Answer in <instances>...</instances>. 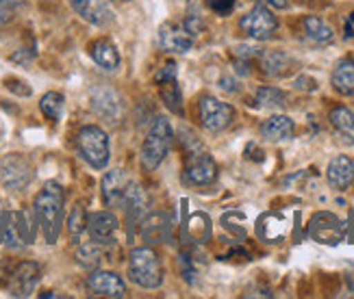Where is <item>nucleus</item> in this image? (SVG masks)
<instances>
[{"instance_id": "1", "label": "nucleus", "mask_w": 354, "mask_h": 299, "mask_svg": "<svg viewBox=\"0 0 354 299\" xmlns=\"http://www.w3.org/2000/svg\"><path fill=\"white\" fill-rule=\"evenodd\" d=\"M64 189L59 182L48 180L44 189L37 193L33 211L37 217V224L44 232L46 243H57L61 226H64Z\"/></svg>"}, {"instance_id": "2", "label": "nucleus", "mask_w": 354, "mask_h": 299, "mask_svg": "<svg viewBox=\"0 0 354 299\" xmlns=\"http://www.w3.org/2000/svg\"><path fill=\"white\" fill-rule=\"evenodd\" d=\"M172 139L174 137H172L170 122L161 115L155 117V122H152L150 131H148L144 144H142V154H140L142 167L146 171H155L163 163V159L172 148Z\"/></svg>"}, {"instance_id": "3", "label": "nucleus", "mask_w": 354, "mask_h": 299, "mask_svg": "<svg viewBox=\"0 0 354 299\" xmlns=\"http://www.w3.org/2000/svg\"><path fill=\"white\" fill-rule=\"evenodd\" d=\"M129 278L142 289H159L163 284V264L152 247H135L129 256Z\"/></svg>"}, {"instance_id": "4", "label": "nucleus", "mask_w": 354, "mask_h": 299, "mask_svg": "<svg viewBox=\"0 0 354 299\" xmlns=\"http://www.w3.org/2000/svg\"><path fill=\"white\" fill-rule=\"evenodd\" d=\"M76 148L83 156V161L94 167V169H104L109 165L111 159V148H109V135H106L100 126H83L76 135Z\"/></svg>"}, {"instance_id": "5", "label": "nucleus", "mask_w": 354, "mask_h": 299, "mask_svg": "<svg viewBox=\"0 0 354 299\" xmlns=\"http://www.w3.org/2000/svg\"><path fill=\"white\" fill-rule=\"evenodd\" d=\"M218 178V163L213 161V156L207 154L203 148L187 152L185 159V169H183V182L189 186H207L215 182Z\"/></svg>"}, {"instance_id": "6", "label": "nucleus", "mask_w": 354, "mask_h": 299, "mask_svg": "<svg viewBox=\"0 0 354 299\" xmlns=\"http://www.w3.org/2000/svg\"><path fill=\"white\" fill-rule=\"evenodd\" d=\"M33 180V165L22 154H7L0 159V182L9 191H22Z\"/></svg>"}, {"instance_id": "7", "label": "nucleus", "mask_w": 354, "mask_h": 299, "mask_svg": "<svg viewBox=\"0 0 354 299\" xmlns=\"http://www.w3.org/2000/svg\"><path fill=\"white\" fill-rule=\"evenodd\" d=\"M198 115L200 122L207 131L211 133H222L226 131L235 119V108L228 102H222L213 96H203L198 100Z\"/></svg>"}, {"instance_id": "8", "label": "nucleus", "mask_w": 354, "mask_h": 299, "mask_svg": "<svg viewBox=\"0 0 354 299\" xmlns=\"http://www.w3.org/2000/svg\"><path fill=\"white\" fill-rule=\"evenodd\" d=\"M239 28L250 39L266 41L276 33V28H279V20H276V15L266 5H257L254 9H250L239 20Z\"/></svg>"}, {"instance_id": "9", "label": "nucleus", "mask_w": 354, "mask_h": 299, "mask_svg": "<svg viewBox=\"0 0 354 299\" xmlns=\"http://www.w3.org/2000/svg\"><path fill=\"white\" fill-rule=\"evenodd\" d=\"M87 291L91 295H98V297H109V299H122L127 295V284L118 273L113 271H100L94 269L87 276Z\"/></svg>"}, {"instance_id": "10", "label": "nucleus", "mask_w": 354, "mask_h": 299, "mask_svg": "<svg viewBox=\"0 0 354 299\" xmlns=\"http://www.w3.org/2000/svg\"><path fill=\"white\" fill-rule=\"evenodd\" d=\"M194 35L183 22H167L159 30V46L165 52H189L194 48Z\"/></svg>"}, {"instance_id": "11", "label": "nucleus", "mask_w": 354, "mask_h": 299, "mask_svg": "<svg viewBox=\"0 0 354 299\" xmlns=\"http://www.w3.org/2000/svg\"><path fill=\"white\" fill-rule=\"evenodd\" d=\"M39 264L33 260L20 262L9 276V289L15 297H28L30 293L35 291L37 282H39Z\"/></svg>"}, {"instance_id": "12", "label": "nucleus", "mask_w": 354, "mask_h": 299, "mask_svg": "<svg viewBox=\"0 0 354 299\" xmlns=\"http://www.w3.org/2000/svg\"><path fill=\"white\" fill-rule=\"evenodd\" d=\"M131 180L127 176L124 169H111L106 171L102 176V182H100V193H102V202L104 206H120L122 204V197H124L127 189H129Z\"/></svg>"}, {"instance_id": "13", "label": "nucleus", "mask_w": 354, "mask_h": 299, "mask_svg": "<svg viewBox=\"0 0 354 299\" xmlns=\"http://www.w3.org/2000/svg\"><path fill=\"white\" fill-rule=\"evenodd\" d=\"M76 15L94 26H104L111 22V9L106 0H68Z\"/></svg>"}, {"instance_id": "14", "label": "nucleus", "mask_w": 354, "mask_h": 299, "mask_svg": "<svg viewBox=\"0 0 354 299\" xmlns=\"http://www.w3.org/2000/svg\"><path fill=\"white\" fill-rule=\"evenodd\" d=\"M115 230H118V217L111 211H98L87 217V232L91 241H98L100 245L111 243Z\"/></svg>"}, {"instance_id": "15", "label": "nucleus", "mask_w": 354, "mask_h": 299, "mask_svg": "<svg viewBox=\"0 0 354 299\" xmlns=\"http://www.w3.org/2000/svg\"><path fill=\"white\" fill-rule=\"evenodd\" d=\"M326 180L335 189H348L354 182V161L346 154L335 156L326 167Z\"/></svg>"}, {"instance_id": "16", "label": "nucleus", "mask_w": 354, "mask_h": 299, "mask_svg": "<svg viewBox=\"0 0 354 299\" xmlns=\"http://www.w3.org/2000/svg\"><path fill=\"white\" fill-rule=\"evenodd\" d=\"M330 85L342 96H354V59H342L330 74Z\"/></svg>"}, {"instance_id": "17", "label": "nucleus", "mask_w": 354, "mask_h": 299, "mask_svg": "<svg viewBox=\"0 0 354 299\" xmlns=\"http://www.w3.org/2000/svg\"><path fill=\"white\" fill-rule=\"evenodd\" d=\"M142 237L150 243H161L167 239V232H170V222L163 213H152V215H144L142 217Z\"/></svg>"}, {"instance_id": "18", "label": "nucleus", "mask_w": 354, "mask_h": 299, "mask_svg": "<svg viewBox=\"0 0 354 299\" xmlns=\"http://www.w3.org/2000/svg\"><path fill=\"white\" fill-rule=\"evenodd\" d=\"M294 131H296L294 119L287 115H272L270 119L261 124V135L268 141H285L294 135Z\"/></svg>"}, {"instance_id": "19", "label": "nucleus", "mask_w": 354, "mask_h": 299, "mask_svg": "<svg viewBox=\"0 0 354 299\" xmlns=\"http://www.w3.org/2000/svg\"><path fill=\"white\" fill-rule=\"evenodd\" d=\"M330 126L335 128V133L339 135V139L348 146H354V113L346 106H335L330 115Z\"/></svg>"}, {"instance_id": "20", "label": "nucleus", "mask_w": 354, "mask_h": 299, "mask_svg": "<svg viewBox=\"0 0 354 299\" xmlns=\"http://www.w3.org/2000/svg\"><path fill=\"white\" fill-rule=\"evenodd\" d=\"M89 55L104 70H115L120 66V52L109 39H98V41L91 44Z\"/></svg>"}, {"instance_id": "21", "label": "nucleus", "mask_w": 354, "mask_h": 299, "mask_svg": "<svg viewBox=\"0 0 354 299\" xmlns=\"http://www.w3.org/2000/svg\"><path fill=\"white\" fill-rule=\"evenodd\" d=\"M302 30H304V37L313 41V44H330L335 33L333 28L322 20L317 18V15H306V18L302 20Z\"/></svg>"}, {"instance_id": "22", "label": "nucleus", "mask_w": 354, "mask_h": 299, "mask_svg": "<svg viewBox=\"0 0 354 299\" xmlns=\"http://www.w3.org/2000/svg\"><path fill=\"white\" fill-rule=\"evenodd\" d=\"M259 59H261V68H263L268 76H285L291 66V59L279 50L259 52Z\"/></svg>"}, {"instance_id": "23", "label": "nucleus", "mask_w": 354, "mask_h": 299, "mask_svg": "<svg viewBox=\"0 0 354 299\" xmlns=\"http://www.w3.org/2000/svg\"><path fill=\"white\" fill-rule=\"evenodd\" d=\"M100 260H102V249H100V243L98 241H89V243H83L79 249H76V262L85 269L94 271L100 267Z\"/></svg>"}, {"instance_id": "24", "label": "nucleus", "mask_w": 354, "mask_h": 299, "mask_svg": "<svg viewBox=\"0 0 354 299\" xmlns=\"http://www.w3.org/2000/svg\"><path fill=\"white\" fill-rule=\"evenodd\" d=\"M161 100L163 104L167 106V111H172L174 115H183V93H180V87L174 81H167V83H161Z\"/></svg>"}, {"instance_id": "25", "label": "nucleus", "mask_w": 354, "mask_h": 299, "mask_svg": "<svg viewBox=\"0 0 354 299\" xmlns=\"http://www.w3.org/2000/svg\"><path fill=\"white\" fill-rule=\"evenodd\" d=\"M64 106H66V98L61 96L59 91H48V93H44L41 100H39V108H41V113L53 119V122H59L61 115H64Z\"/></svg>"}, {"instance_id": "26", "label": "nucleus", "mask_w": 354, "mask_h": 299, "mask_svg": "<svg viewBox=\"0 0 354 299\" xmlns=\"http://www.w3.org/2000/svg\"><path fill=\"white\" fill-rule=\"evenodd\" d=\"M257 104L263 108H283L287 104V93L279 87H261L257 89Z\"/></svg>"}, {"instance_id": "27", "label": "nucleus", "mask_w": 354, "mask_h": 299, "mask_svg": "<svg viewBox=\"0 0 354 299\" xmlns=\"http://www.w3.org/2000/svg\"><path fill=\"white\" fill-rule=\"evenodd\" d=\"M87 213H85V206L83 204H74V209L70 211V217H68V232L72 239H79L81 234L87 230Z\"/></svg>"}, {"instance_id": "28", "label": "nucleus", "mask_w": 354, "mask_h": 299, "mask_svg": "<svg viewBox=\"0 0 354 299\" xmlns=\"http://www.w3.org/2000/svg\"><path fill=\"white\" fill-rule=\"evenodd\" d=\"M237 0H207V5L211 11H215L218 15H228L230 11H233Z\"/></svg>"}, {"instance_id": "29", "label": "nucleus", "mask_w": 354, "mask_h": 299, "mask_svg": "<svg viewBox=\"0 0 354 299\" xmlns=\"http://www.w3.org/2000/svg\"><path fill=\"white\" fill-rule=\"evenodd\" d=\"M174 78H176V63H167V66H163L155 74V83L161 85V83H167V81H174Z\"/></svg>"}, {"instance_id": "30", "label": "nucleus", "mask_w": 354, "mask_h": 299, "mask_svg": "<svg viewBox=\"0 0 354 299\" xmlns=\"http://www.w3.org/2000/svg\"><path fill=\"white\" fill-rule=\"evenodd\" d=\"M183 24H185V28H187L194 37H198L200 33H203V28H205V22L200 20L198 15H187V18L183 20Z\"/></svg>"}, {"instance_id": "31", "label": "nucleus", "mask_w": 354, "mask_h": 299, "mask_svg": "<svg viewBox=\"0 0 354 299\" xmlns=\"http://www.w3.org/2000/svg\"><path fill=\"white\" fill-rule=\"evenodd\" d=\"M5 85H7L9 91L18 93V96H24V98L30 96V87H28L26 83H22V81H15V78H9V81H7Z\"/></svg>"}, {"instance_id": "32", "label": "nucleus", "mask_w": 354, "mask_h": 299, "mask_svg": "<svg viewBox=\"0 0 354 299\" xmlns=\"http://www.w3.org/2000/svg\"><path fill=\"white\" fill-rule=\"evenodd\" d=\"M13 13H15V9H13L11 5H7V3H3V0H0V26H3V24H9V22L13 20Z\"/></svg>"}, {"instance_id": "33", "label": "nucleus", "mask_w": 354, "mask_h": 299, "mask_svg": "<svg viewBox=\"0 0 354 299\" xmlns=\"http://www.w3.org/2000/svg\"><path fill=\"white\" fill-rule=\"evenodd\" d=\"M220 87H222L224 91H230V93L237 91V87H235V81H233V78H222V81H220Z\"/></svg>"}, {"instance_id": "34", "label": "nucleus", "mask_w": 354, "mask_h": 299, "mask_svg": "<svg viewBox=\"0 0 354 299\" xmlns=\"http://www.w3.org/2000/svg\"><path fill=\"white\" fill-rule=\"evenodd\" d=\"M259 3L272 5L274 9H285V7H287V0H259Z\"/></svg>"}, {"instance_id": "35", "label": "nucleus", "mask_w": 354, "mask_h": 299, "mask_svg": "<svg viewBox=\"0 0 354 299\" xmlns=\"http://www.w3.org/2000/svg\"><path fill=\"white\" fill-rule=\"evenodd\" d=\"M354 35V13L350 15V20L346 22V39Z\"/></svg>"}, {"instance_id": "36", "label": "nucleus", "mask_w": 354, "mask_h": 299, "mask_svg": "<svg viewBox=\"0 0 354 299\" xmlns=\"http://www.w3.org/2000/svg\"><path fill=\"white\" fill-rule=\"evenodd\" d=\"M11 59H13V61H30V59H33V55H28V57H26V50H22V52H15Z\"/></svg>"}, {"instance_id": "37", "label": "nucleus", "mask_w": 354, "mask_h": 299, "mask_svg": "<svg viewBox=\"0 0 354 299\" xmlns=\"http://www.w3.org/2000/svg\"><path fill=\"white\" fill-rule=\"evenodd\" d=\"M5 219H7V213H0V243H3V232H5Z\"/></svg>"}, {"instance_id": "38", "label": "nucleus", "mask_w": 354, "mask_h": 299, "mask_svg": "<svg viewBox=\"0 0 354 299\" xmlns=\"http://www.w3.org/2000/svg\"><path fill=\"white\" fill-rule=\"evenodd\" d=\"M39 297H41V299H46V297H48V299H55V297H64V295H59V293H55V291H48V293H39Z\"/></svg>"}, {"instance_id": "39", "label": "nucleus", "mask_w": 354, "mask_h": 299, "mask_svg": "<svg viewBox=\"0 0 354 299\" xmlns=\"http://www.w3.org/2000/svg\"><path fill=\"white\" fill-rule=\"evenodd\" d=\"M3 3H7V5H11L13 9H18L22 3H24V0H3Z\"/></svg>"}, {"instance_id": "40", "label": "nucleus", "mask_w": 354, "mask_h": 299, "mask_svg": "<svg viewBox=\"0 0 354 299\" xmlns=\"http://www.w3.org/2000/svg\"><path fill=\"white\" fill-rule=\"evenodd\" d=\"M5 280V264H3V260H0V282Z\"/></svg>"}, {"instance_id": "41", "label": "nucleus", "mask_w": 354, "mask_h": 299, "mask_svg": "<svg viewBox=\"0 0 354 299\" xmlns=\"http://www.w3.org/2000/svg\"><path fill=\"white\" fill-rule=\"evenodd\" d=\"M118 3H129V0H118Z\"/></svg>"}]
</instances>
